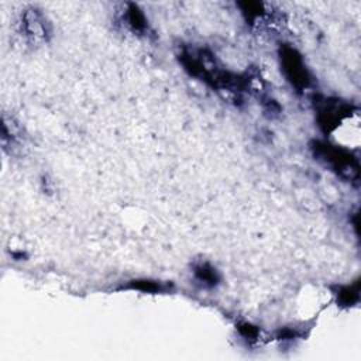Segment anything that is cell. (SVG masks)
I'll return each instance as SVG.
<instances>
[{"label":"cell","mask_w":361,"mask_h":361,"mask_svg":"<svg viewBox=\"0 0 361 361\" xmlns=\"http://www.w3.org/2000/svg\"><path fill=\"white\" fill-rule=\"evenodd\" d=\"M310 148L317 161L330 168V171L336 172L343 179H358V161L348 149L323 141H313Z\"/></svg>","instance_id":"obj_1"},{"label":"cell","mask_w":361,"mask_h":361,"mask_svg":"<svg viewBox=\"0 0 361 361\" xmlns=\"http://www.w3.org/2000/svg\"><path fill=\"white\" fill-rule=\"evenodd\" d=\"M281 66L286 79L298 92H305L310 86L312 83L310 73L302 59V55L295 48L289 45L282 47Z\"/></svg>","instance_id":"obj_2"},{"label":"cell","mask_w":361,"mask_h":361,"mask_svg":"<svg viewBox=\"0 0 361 361\" xmlns=\"http://www.w3.org/2000/svg\"><path fill=\"white\" fill-rule=\"evenodd\" d=\"M21 32L23 35L31 41L32 44L44 42L47 41L49 35V27L48 21L45 20V16L41 13V10L35 7H30L24 10L21 14Z\"/></svg>","instance_id":"obj_3"},{"label":"cell","mask_w":361,"mask_h":361,"mask_svg":"<svg viewBox=\"0 0 361 361\" xmlns=\"http://www.w3.org/2000/svg\"><path fill=\"white\" fill-rule=\"evenodd\" d=\"M350 104H344L338 100L324 99L317 102V121L319 126L326 131L334 130L345 117L350 116Z\"/></svg>","instance_id":"obj_4"},{"label":"cell","mask_w":361,"mask_h":361,"mask_svg":"<svg viewBox=\"0 0 361 361\" xmlns=\"http://www.w3.org/2000/svg\"><path fill=\"white\" fill-rule=\"evenodd\" d=\"M121 23L134 34H145L148 32V21L142 10L134 4V3H127L121 11L120 16Z\"/></svg>","instance_id":"obj_5"},{"label":"cell","mask_w":361,"mask_h":361,"mask_svg":"<svg viewBox=\"0 0 361 361\" xmlns=\"http://www.w3.org/2000/svg\"><path fill=\"white\" fill-rule=\"evenodd\" d=\"M171 283H164L159 281L152 279H133L128 281L126 285H123L120 289H133V290H141L145 293H164L171 290Z\"/></svg>","instance_id":"obj_6"},{"label":"cell","mask_w":361,"mask_h":361,"mask_svg":"<svg viewBox=\"0 0 361 361\" xmlns=\"http://www.w3.org/2000/svg\"><path fill=\"white\" fill-rule=\"evenodd\" d=\"M195 278L206 288H214L220 282V275L209 262H197L193 265Z\"/></svg>","instance_id":"obj_7"},{"label":"cell","mask_w":361,"mask_h":361,"mask_svg":"<svg viewBox=\"0 0 361 361\" xmlns=\"http://www.w3.org/2000/svg\"><path fill=\"white\" fill-rule=\"evenodd\" d=\"M358 282L354 285H347V286H340L337 290V302L341 306H351L358 300Z\"/></svg>","instance_id":"obj_8"},{"label":"cell","mask_w":361,"mask_h":361,"mask_svg":"<svg viewBox=\"0 0 361 361\" xmlns=\"http://www.w3.org/2000/svg\"><path fill=\"white\" fill-rule=\"evenodd\" d=\"M237 329H238L240 334H241L245 340H250V341L257 340V337H258V334H259V329H258L257 326H252V324L247 323V322L238 324Z\"/></svg>","instance_id":"obj_9"}]
</instances>
